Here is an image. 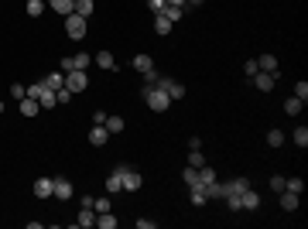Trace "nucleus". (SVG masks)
<instances>
[{
    "label": "nucleus",
    "instance_id": "38",
    "mask_svg": "<svg viewBox=\"0 0 308 229\" xmlns=\"http://www.w3.org/2000/svg\"><path fill=\"white\" fill-rule=\"evenodd\" d=\"M295 99H302V103L308 99V82H295Z\"/></svg>",
    "mask_w": 308,
    "mask_h": 229
},
{
    "label": "nucleus",
    "instance_id": "16",
    "mask_svg": "<svg viewBox=\"0 0 308 229\" xmlns=\"http://www.w3.org/2000/svg\"><path fill=\"white\" fill-rule=\"evenodd\" d=\"M257 69H260V72L277 76V58H274V55H260V58H257Z\"/></svg>",
    "mask_w": 308,
    "mask_h": 229
},
{
    "label": "nucleus",
    "instance_id": "24",
    "mask_svg": "<svg viewBox=\"0 0 308 229\" xmlns=\"http://www.w3.org/2000/svg\"><path fill=\"white\" fill-rule=\"evenodd\" d=\"M103 127H106L110 134H120L127 123H123V116H106V123H103Z\"/></svg>",
    "mask_w": 308,
    "mask_h": 229
},
{
    "label": "nucleus",
    "instance_id": "12",
    "mask_svg": "<svg viewBox=\"0 0 308 229\" xmlns=\"http://www.w3.org/2000/svg\"><path fill=\"white\" fill-rule=\"evenodd\" d=\"M92 62H96L103 72H113V69H117V58L110 55V52H96V55H92Z\"/></svg>",
    "mask_w": 308,
    "mask_h": 229
},
{
    "label": "nucleus",
    "instance_id": "11",
    "mask_svg": "<svg viewBox=\"0 0 308 229\" xmlns=\"http://www.w3.org/2000/svg\"><path fill=\"white\" fill-rule=\"evenodd\" d=\"M106 141H110V130H106V127H99V123H92V130H89V144H92V147H103Z\"/></svg>",
    "mask_w": 308,
    "mask_h": 229
},
{
    "label": "nucleus",
    "instance_id": "25",
    "mask_svg": "<svg viewBox=\"0 0 308 229\" xmlns=\"http://www.w3.org/2000/svg\"><path fill=\"white\" fill-rule=\"evenodd\" d=\"M188 192H192V205H195V209H199V205H206V192H202V185H192V188H188Z\"/></svg>",
    "mask_w": 308,
    "mask_h": 229
},
{
    "label": "nucleus",
    "instance_id": "19",
    "mask_svg": "<svg viewBox=\"0 0 308 229\" xmlns=\"http://www.w3.org/2000/svg\"><path fill=\"white\" fill-rule=\"evenodd\" d=\"M281 209H284V212H295V209H298V195L284 188V192H281Z\"/></svg>",
    "mask_w": 308,
    "mask_h": 229
},
{
    "label": "nucleus",
    "instance_id": "41",
    "mask_svg": "<svg viewBox=\"0 0 308 229\" xmlns=\"http://www.w3.org/2000/svg\"><path fill=\"white\" fill-rule=\"evenodd\" d=\"M55 99H59V103H69V99H72V92H69V89L62 86V89H59V92H55Z\"/></svg>",
    "mask_w": 308,
    "mask_h": 229
},
{
    "label": "nucleus",
    "instance_id": "30",
    "mask_svg": "<svg viewBox=\"0 0 308 229\" xmlns=\"http://www.w3.org/2000/svg\"><path fill=\"white\" fill-rule=\"evenodd\" d=\"M92 65V55H72V69H79V72H86Z\"/></svg>",
    "mask_w": 308,
    "mask_h": 229
},
{
    "label": "nucleus",
    "instance_id": "1",
    "mask_svg": "<svg viewBox=\"0 0 308 229\" xmlns=\"http://www.w3.org/2000/svg\"><path fill=\"white\" fill-rule=\"evenodd\" d=\"M144 103L151 106L154 113H164V110L171 106V96H168L164 89L157 86V82H148V86H144Z\"/></svg>",
    "mask_w": 308,
    "mask_h": 229
},
{
    "label": "nucleus",
    "instance_id": "45",
    "mask_svg": "<svg viewBox=\"0 0 308 229\" xmlns=\"http://www.w3.org/2000/svg\"><path fill=\"white\" fill-rule=\"evenodd\" d=\"M65 72H72V55L62 58V76H65Z\"/></svg>",
    "mask_w": 308,
    "mask_h": 229
},
{
    "label": "nucleus",
    "instance_id": "44",
    "mask_svg": "<svg viewBox=\"0 0 308 229\" xmlns=\"http://www.w3.org/2000/svg\"><path fill=\"white\" fill-rule=\"evenodd\" d=\"M148 7H151L154 14H161V10H164V0H148Z\"/></svg>",
    "mask_w": 308,
    "mask_h": 229
},
{
    "label": "nucleus",
    "instance_id": "39",
    "mask_svg": "<svg viewBox=\"0 0 308 229\" xmlns=\"http://www.w3.org/2000/svg\"><path fill=\"white\" fill-rule=\"evenodd\" d=\"M10 96H14V99H17V103H21V99H24V96H28V89L21 86V82H14V86H10Z\"/></svg>",
    "mask_w": 308,
    "mask_h": 229
},
{
    "label": "nucleus",
    "instance_id": "6",
    "mask_svg": "<svg viewBox=\"0 0 308 229\" xmlns=\"http://www.w3.org/2000/svg\"><path fill=\"white\" fill-rule=\"evenodd\" d=\"M34 195L38 199H52L55 195V178H38L34 181Z\"/></svg>",
    "mask_w": 308,
    "mask_h": 229
},
{
    "label": "nucleus",
    "instance_id": "5",
    "mask_svg": "<svg viewBox=\"0 0 308 229\" xmlns=\"http://www.w3.org/2000/svg\"><path fill=\"white\" fill-rule=\"evenodd\" d=\"M120 174H123V192H137V188L144 185V178H141L137 171H130L127 164H120Z\"/></svg>",
    "mask_w": 308,
    "mask_h": 229
},
{
    "label": "nucleus",
    "instance_id": "43",
    "mask_svg": "<svg viewBox=\"0 0 308 229\" xmlns=\"http://www.w3.org/2000/svg\"><path fill=\"white\" fill-rule=\"evenodd\" d=\"M271 188H274V192H284V178H281V174L271 178Z\"/></svg>",
    "mask_w": 308,
    "mask_h": 229
},
{
    "label": "nucleus",
    "instance_id": "46",
    "mask_svg": "<svg viewBox=\"0 0 308 229\" xmlns=\"http://www.w3.org/2000/svg\"><path fill=\"white\" fill-rule=\"evenodd\" d=\"M188 151H202V141L199 137H188Z\"/></svg>",
    "mask_w": 308,
    "mask_h": 229
},
{
    "label": "nucleus",
    "instance_id": "36",
    "mask_svg": "<svg viewBox=\"0 0 308 229\" xmlns=\"http://www.w3.org/2000/svg\"><path fill=\"white\" fill-rule=\"evenodd\" d=\"M226 205H230L233 212H243V199H240V195H226Z\"/></svg>",
    "mask_w": 308,
    "mask_h": 229
},
{
    "label": "nucleus",
    "instance_id": "4",
    "mask_svg": "<svg viewBox=\"0 0 308 229\" xmlns=\"http://www.w3.org/2000/svg\"><path fill=\"white\" fill-rule=\"evenodd\" d=\"M89 86V79H86V72H79V69H72V72H65V89L76 96V92H82V89Z\"/></svg>",
    "mask_w": 308,
    "mask_h": 229
},
{
    "label": "nucleus",
    "instance_id": "31",
    "mask_svg": "<svg viewBox=\"0 0 308 229\" xmlns=\"http://www.w3.org/2000/svg\"><path fill=\"white\" fill-rule=\"evenodd\" d=\"M291 141H295L298 147H302V151H305V147H308V127H298V130L291 134Z\"/></svg>",
    "mask_w": 308,
    "mask_h": 229
},
{
    "label": "nucleus",
    "instance_id": "23",
    "mask_svg": "<svg viewBox=\"0 0 308 229\" xmlns=\"http://www.w3.org/2000/svg\"><path fill=\"white\" fill-rule=\"evenodd\" d=\"M38 103H41V110H52L59 99H55V92L52 89H41V96H38Z\"/></svg>",
    "mask_w": 308,
    "mask_h": 229
},
{
    "label": "nucleus",
    "instance_id": "42",
    "mask_svg": "<svg viewBox=\"0 0 308 229\" xmlns=\"http://www.w3.org/2000/svg\"><path fill=\"white\" fill-rule=\"evenodd\" d=\"M106 116H110L106 110H96V113H92V123H99V127H103V123H106Z\"/></svg>",
    "mask_w": 308,
    "mask_h": 229
},
{
    "label": "nucleus",
    "instance_id": "28",
    "mask_svg": "<svg viewBox=\"0 0 308 229\" xmlns=\"http://www.w3.org/2000/svg\"><path fill=\"white\" fill-rule=\"evenodd\" d=\"M182 181L188 185V188H192V185H199V168H192V164H188V168L182 171Z\"/></svg>",
    "mask_w": 308,
    "mask_h": 229
},
{
    "label": "nucleus",
    "instance_id": "10",
    "mask_svg": "<svg viewBox=\"0 0 308 229\" xmlns=\"http://www.w3.org/2000/svg\"><path fill=\"white\" fill-rule=\"evenodd\" d=\"M106 192L113 195V192H123V174H120V164L113 168V171L106 174Z\"/></svg>",
    "mask_w": 308,
    "mask_h": 229
},
{
    "label": "nucleus",
    "instance_id": "37",
    "mask_svg": "<svg viewBox=\"0 0 308 229\" xmlns=\"http://www.w3.org/2000/svg\"><path fill=\"white\" fill-rule=\"evenodd\" d=\"M92 209H96V216L99 212H110V195L106 199H92Z\"/></svg>",
    "mask_w": 308,
    "mask_h": 229
},
{
    "label": "nucleus",
    "instance_id": "21",
    "mask_svg": "<svg viewBox=\"0 0 308 229\" xmlns=\"http://www.w3.org/2000/svg\"><path fill=\"white\" fill-rule=\"evenodd\" d=\"M154 31H157V34H161V38H164V34H168V31H171V21H168V17H164V14H154Z\"/></svg>",
    "mask_w": 308,
    "mask_h": 229
},
{
    "label": "nucleus",
    "instance_id": "26",
    "mask_svg": "<svg viewBox=\"0 0 308 229\" xmlns=\"http://www.w3.org/2000/svg\"><path fill=\"white\" fill-rule=\"evenodd\" d=\"M45 7H48L45 0H28V17H41V14H45Z\"/></svg>",
    "mask_w": 308,
    "mask_h": 229
},
{
    "label": "nucleus",
    "instance_id": "32",
    "mask_svg": "<svg viewBox=\"0 0 308 229\" xmlns=\"http://www.w3.org/2000/svg\"><path fill=\"white\" fill-rule=\"evenodd\" d=\"M302 106H305V103H302V99H295V96H291V99H288V103H284V113H288V116H298V113H302Z\"/></svg>",
    "mask_w": 308,
    "mask_h": 229
},
{
    "label": "nucleus",
    "instance_id": "49",
    "mask_svg": "<svg viewBox=\"0 0 308 229\" xmlns=\"http://www.w3.org/2000/svg\"><path fill=\"white\" fill-rule=\"evenodd\" d=\"M0 113H3V103H0Z\"/></svg>",
    "mask_w": 308,
    "mask_h": 229
},
{
    "label": "nucleus",
    "instance_id": "3",
    "mask_svg": "<svg viewBox=\"0 0 308 229\" xmlns=\"http://www.w3.org/2000/svg\"><path fill=\"white\" fill-rule=\"evenodd\" d=\"M65 34H69L72 41H82V38H86V17L69 14V17H65Z\"/></svg>",
    "mask_w": 308,
    "mask_h": 229
},
{
    "label": "nucleus",
    "instance_id": "15",
    "mask_svg": "<svg viewBox=\"0 0 308 229\" xmlns=\"http://www.w3.org/2000/svg\"><path fill=\"white\" fill-rule=\"evenodd\" d=\"M41 86L52 89V92H59V89L65 86V76H62V72H52V76H45V79H41Z\"/></svg>",
    "mask_w": 308,
    "mask_h": 229
},
{
    "label": "nucleus",
    "instance_id": "33",
    "mask_svg": "<svg viewBox=\"0 0 308 229\" xmlns=\"http://www.w3.org/2000/svg\"><path fill=\"white\" fill-rule=\"evenodd\" d=\"M281 144H284V134H281V130H271V134H267V147H281Z\"/></svg>",
    "mask_w": 308,
    "mask_h": 229
},
{
    "label": "nucleus",
    "instance_id": "20",
    "mask_svg": "<svg viewBox=\"0 0 308 229\" xmlns=\"http://www.w3.org/2000/svg\"><path fill=\"white\" fill-rule=\"evenodd\" d=\"M92 7H96L92 0H76V7H72V14H79V17H89V14H92Z\"/></svg>",
    "mask_w": 308,
    "mask_h": 229
},
{
    "label": "nucleus",
    "instance_id": "35",
    "mask_svg": "<svg viewBox=\"0 0 308 229\" xmlns=\"http://www.w3.org/2000/svg\"><path fill=\"white\" fill-rule=\"evenodd\" d=\"M257 72H260V69H257V58H246V65H243V76H246V79H253Z\"/></svg>",
    "mask_w": 308,
    "mask_h": 229
},
{
    "label": "nucleus",
    "instance_id": "22",
    "mask_svg": "<svg viewBox=\"0 0 308 229\" xmlns=\"http://www.w3.org/2000/svg\"><path fill=\"white\" fill-rule=\"evenodd\" d=\"M96 226H99V229H117L113 212H99V216H96Z\"/></svg>",
    "mask_w": 308,
    "mask_h": 229
},
{
    "label": "nucleus",
    "instance_id": "9",
    "mask_svg": "<svg viewBox=\"0 0 308 229\" xmlns=\"http://www.w3.org/2000/svg\"><path fill=\"white\" fill-rule=\"evenodd\" d=\"M76 226H79V229L96 226V209H92V205H82V209H79V219H76Z\"/></svg>",
    "mask_w": 308,
    "mask_h": 229
},
{
    "label": "nucleus",
    "instance_id": "29",
    "mask_svg": "<svg viewBox=\"0 0 308 229\" xmlns=\"http://www.w3.org/2000/svg\"><path fill=\"white\" fill-rule=\"evenodd\" d=\"M161 14H164V17H168V21H171V24H175V21H182V7H171V3H164V10H161Z\"/></svg>",
    "mask_w": 308,
    "mask_h": 229
},
{
    "label": "nucleus",
    "instance_id": "18",
    "mask_svg": "<svg viewBox=\"0 0 308 229\" xmlns=\"http://www.w3.org/2000/svg\"><path fill=\"white\" fill-rule=\"evenodd\" d=\"M48 7H52L55 14H65V17H69L72 7H76V0H48Z\"/></svg>",
    "mask_w": 308,
    "mask_h": 229
},
{
    "label": "nucleus",
    "instance_id": "7",
    "mask_svg": "<svg viewBox=\"0 0 308 229\" xmlns=\"http://www.w3.org/2000/svg\"><path fill=\"white\" fill-rule=\"evenodd\" d=\"M157 86L164 89V92H168L171 99H182V96H185V86L178 82V79H157Z\"/></svg>",
    "mask_w": 308,
    "mask_h": 229
},
{
    "label": "nucleus",
    "instance_id": "27",
    "mask_svg": "<svg viewBox=\"0 0 308 229\" xmlns=\"http://www.w3.org/2000/svg\"><path fill=\"white\" fill-rule=\"evenodd\" d=\"M284 188L295 192V195H302V192H305V181H302V178H284Z\"/></svg>",
    "mask_w": 308,
    "mask_h": 229
},
{
    "label": "nucleus",
    "instance_id": "40",
    "mask_svg": "<svg viewBox=\"0 0 308 229\" xmlns=\"http://www.w3.org/2000/svg\"><path fill=\"white\" fill-rule=\"evenodd\" d=\"M137 229H157V219H137Z\"/></svg>",
    "mask_w": 308,
    "mask_h": 229
},
{
    "label": "nucleus",
    "instance_id": "48",
    "mask_svg": "<svg viewBox=\"0 0 308 229\" xmlns=\"http://www.w3.org/2000/svg\"><path fill=\"white\" fill-rule=\"evenodd\" d=\"M185 3H192V7H199V3H206V0H185Z\"/></svg>",
    "mask_w": 308,
    "mask_h": 229
},
{
    "label": "nucleus",
    "instance_id": "14",
    "mask_svg": "<svg viewBox=\"0 0 308 229\" xmlns=\"http://www.w3.org/2000/svg\"><path fill=\"white\" fill-rule=\"evenodd\" d=\"M240 199H243V209H246V212L260 209V192H253V188H246V192H240Z\"/></svg>",
    "mask_w": 308,
    "mask_h": 229
},
{
    "label": "nucleus",
    "instance_id": "13",
    "mask_svg": "<svg viewBox=\"0 0 308 229\" xmlns=\"http://www.w3.org/2000/svg\"><path fill=\"white\" fill-rule=\"evenodd\" d=\"M72 192H76V188H72V181H69V178H55V199H72Z\"/></svg>",
    "mask_w": 308,
    "mask_h": 229
},
{
    "label": "nucleus",
    "instance_id": "34",
    "mask_svg": "<svg viewBox=\"0 0 308 229\" xmlns=\"http://www.w3.org/2000/svg\"><path fill=\"white\" fill-rule=\"evenodd\" d=\"M188 164H192V168H202V164H206L202 151H188Z\"/></svg>",
    "mask_w": 308,
    "mask_h": 229
},
{
    "label": "nucleus",
    "instance_id": "17",
    "mask_svg": "<svg viewBox=\"0 0 308 229\" xmlns=\"http://www.w3.org/2000/svg\"><path fill=\"white\" fill-rule=\"evenodd\" d=\"M21 113H24V116H38V113H41V103L31 99V96H24V99H21Z\"/></svg>",
    "mask_w": 308,
    "mask_h": 229
},
{
    "label": "nucleus",
    "instance_id": "47",
    "mask_svg": "<svg viewBox=\"0 0 308 229\" xmlns=\"http://www.w3.org/2000/svg\"><path fill=\"white\" fill-rule=\"evenodd\" d=\"M164 3H171V7H185V0H164Z\"/></svg>",
    "mask_w": 308,
    "mask_h": 229
},
{
    "label": "nucleus",
    "instance_id": "2",
    "mask_svg": "<svg viewBox=\"0 0 308 229\" xmlns=\"http://www.w3.org/2000/svg\"><path fill=\"white\" fill-rule=\"evenodd\" d=\"M130 65H134V69H137L148 82H157V79H161V76H157V69H154V58H151V55H134V62H130Z\"/></svg>",
    "mask_w": 308,
    "mask_h": 229
},
{
    "label": "nucleus",
    "instance_id": "8",
    "mask_svg": "<svg viewBox=\"0 0 308 229\" xmlns=\"http://www.w3.org/2000/svg\"><path fill=\"white\" fill-rule=\"evenodd\" d=\"M253 86L260 89V92H271V89L277 86V76H271V72H257V76H253Z\"/></svg>",
    "mask_w": 308,
    "mask_h": 229
}]
</instances>
